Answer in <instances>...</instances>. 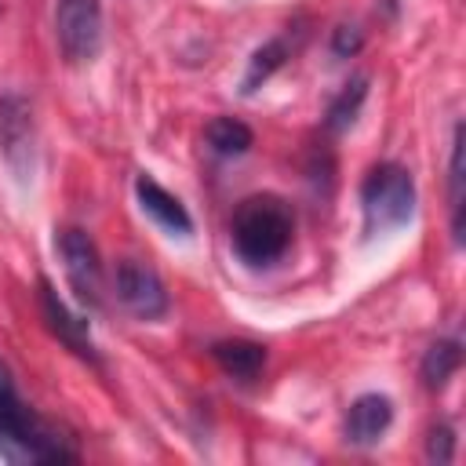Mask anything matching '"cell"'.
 <instances>
[{
    "instance_id": "e0dca14e",
    "label": "cell",
    "mask_w": 466,
    "mask_h": 466,
    "mask_svg": "<svg viewBox=\"0 0 466 466\" xmlns=\"http://www.w3.org/2000/svg\"><path fill=\"white\" fill-rule=\"evenodd\" d=\"M426 455H430V462H451V459H455V433H451L448 422H441V426L430 430Z\"/></svg>"
},
{
    "instance_id": "5b68a950",
    "label": "cell",
    "mask_w": 466,
    "mask_h": 466,
    "mask_svg": "<svg viewBox=\"0 0 466 466\" xmlns=\"http://www.w3.org/2000/svg\"><path fill=\"white\" fill-rule=\"evenodd\" d=\"M58 255H62V269L76 299L84 306H98L102 302V262H98L95 240L84 229L69 226L58 233Z\"/></svg>"
},
{
    "instance_id": "d6986e66",
    "label": "cell",
    "mask_w": 466,
    "mask_h": 466,
    "mask_svg": "<svg viewBox=\"0 0 466 466\" xmlns=\"http://www.w3.org/2000/svg\"><path fill=\"white\" fill-rule=\"evenodd\" d=\"M18 400V390H15V379H11V368L0 360V404H11Z\"/></svg>"
},
{
    "instance_id": "6da1fadb",
    "label": "cell",
    "mask_w": 466,
    "mask_h": 466,
    "mask_svg": "<svg viewBox=\"0 0 466 466\" xmlns=\"http://www.w3.org/2000/svg\"><path fill=\"white\" fill-rule=\"evenodd\" d=\"M295 233L291 204L277 193H255L244 197L229 222V240L240 262L248 266H273L288 248Z\"/></svg>"
},
{
    "instance_id": "8fae6325",
    "label": "cell",
    "mask_w": 466,
    "mask_h": 466,
    "mask_svg": "<svg viewBox=\"0 0 466 466\" xmlns=\"http://www.w3.org/2000/svg\"><path fill=\"white\" fill-rule=\"evenodd\" d=\"M211 357L218 360V368L240 382H251L262 375L266 368V346L251 342V339H222L211 346Z\"/></svg>"
},
{
    "instance_id": "9a60e30c",
    "label": "cell",
    "mask_w": 466,
    "mask_h": 466,
    "mask_svg": "<svg viewBox=\"0 0 466 466\" xmlns=\"http://www.w3.org/2000/svg\"><path fill=\"white\" fill-rule=\"evenodd\" d=\"M462 124H455V138H451V164H448V186H451V237L455 244H462V204H466V193H462Z\"/></svg>"
},
{
    "instance_id": "52a82bcc",
    "label": "cell",
    "mask_w": 466,
    "mask_h": 466,
    "mask_svg": "<svg viewBox=\"0 0 466 466\" xmlns=\"http://www.w3.org/2000/svg\"><path fill=\"white\" fill-rule=\"evenodd\" d=\"M0 153L18 178L33 171V109L22 95L0 98Z\"/></svg>"
},
{
    "instance_id": "7a4b0ae2",
    "label": "cell",
    "mask_w": 466,
    "mask_h": 466,
    "mask_svg": "<svg viewBox=\"0 0 466 466\" xmlns=\"http://www.w3.org/2000/svg\"><path fill=\"white\" fill-rule=\"evenodd\" d=\"M364 229L368 237L400 229L415 215V178L400 164H375L360 186Z\"/></svg>"
},
{
    "instance_id": "9c48e42d",
    "label": "cell",
    "mask_w": 466,
    "mask_h": 466,
    "mask_svg": "<svg viewBox=\"0 0 466 466\" xmlns=\"http://www.w3.org/2000/svg\"><path fill=\"white\" fill-rule=\"evenodd\" d=\"M135 197H138V208H142L160 229H167L171 237H186V233L193 229V218H189V211L182 208V200H178L175 193H167L157 178L138 175V178H135Z\"/></svg>"
},
{
    "instance_id": "8992f818",
    "label": "cell",
    "mask_w": 466,
    "mask_h": 466,
    "mask_svg": "<svg viewBox=\"0 0 466 466\" xmlns=\"http://www.w3.org/2000/svg\"><path fill=\"white\" fill-rule=\"evenodd\" d=\"M113 284H116V299L127 313H135L138 320H160L167 313V291H164V280L157 277V269H149L146 262H135V258H124L116 262V273H113Z\"/></svg>"
},
{
    "instance_id": "30bf717a",
    "label": "cell",
    "mask_w": 466,
    "mask_h": 466,
    "mask_svg": "<svg viewBox=\"0 0 466 466\" xmlns=\"http://www.w3.org/2000/svg\"><path fill=\"white\" fill-rule=\"evenodd\" d=\"M390 422H393V404H390V397H382V393H364V397H357V400L350 404V411H346V441L368 448V444H375V441L390 430Z\"/></svg>"
},
{
    "instance_id": "5bb4252c",
    "label": "cell",
    "mask_w": 466,
    "mask_h": 466,
    "mask_svg": "<svg viewBox=\"0 0 466 466\" xmlns=\"http://www.w3.org/2000/svg\"><path fill=\"white\" fill-rule=\"evenodd\" d=\"M368 95V76H353L339 95L335 102L328 106V131H346L353 120H357V109Z\"/></svg>"
},
{
    "instance_id": "277c9868",
    "label": "cell",
    "mask_w": 466,
    "mask_h": 466,
    "mask_svg": "<svg viewBox=\"0 0 466 466\" xmlns=\"http://www.w3.org/2000/svg\"><path fill=\"white\" fill-rule=\"evenodd\" d=\"M55 40L66 62H91L102 47V4L98 0H58Z\"/></svg>"
},
{
    "instance_id": "ba28073f",
    "label": "cell",
    "mask_w": 466,
    "mask_h": 466,
    "mask_svg": "<svg viewBox=\"0 0 466 466\" xmlns=\"http://www.w3.org/2000/svg\"><path fill=\"white\" fill-rule=\"evenodd\" d=\"M40 309H44V320H47L51 335H55L62 346H69V350H73L76 357H84V360H98L87 324H84L76 313H69V306L58 299V291H55L47 280H40Z\"/></svg>"
},
{
    "instance_id": "ac0fdd59",
    "label": "cell",
    "mask_w": 466,
    "mask_h": 466,
    "mask_svg": "<svg viewBox=\"0 0 466 466\" xmlns=\"http://www.w3.org/2000/svg\"><path fill=\"white\" fill-rule=\"evenodd\" d=\"M360 44H364V36H360V29H357V25H339V29H335V36H331V51H335L339 58L357 55V51H360Z\"/></svg>"
},
{
    "instance_id": "3957f363",
    "label": "cell",
    "mask_w": 466,
    "mask_h": 466,
    "mask_svg": "<svg viewBox=\"0 0 466 466\" xmlns=\"http://www.w3.org/2000/svg\"><path fill=\"white\" fill-rule=\"evenodd\" d=\"M0 455L7 462H73L76 451L22 400L0 404Z\"/></svg>"
},
{
    "instance_id": "4fadbf2b",
    "label": "cell",
    "mask_w": 466,
    "mask_h": 466,
    "mask_svg": "<svg viewBox=\"0 0 466 466\" xmlns=\"http://www.w3.org/2000/svg\"><path fill=\"white\" fill-rule=\"evenodd\" d=\"M204 138H208V149L211 153H218V157H240L251 146V127L240 124V120H233V116H215L204 127Z\"/></svg>"
},
{
    "instance_id": "2e32d148",
    "label": "cell",
    "mask_w": 466,
    "mask_h": 466,
    "mask_svg": "<svg viewBox=\"0 0 466 466\" xmlns=\"http://www.w3.org/2000/svg\"><path fill=\"white\" fill-rule=\"evenodd\" d=\"M284 58H288V44L284 40H266L255 55H251V62H248V73H244V91H255L262 80H269L280 66H284Z\"/></svg>"
},
{
    "instance_id": "7c38bea8",
    "label": "cell",
    "mask_w": 466,
    "mask_h": 466,
    "mask_svg": "<svg viewBox=\"0 0 466 466\" xmlns=\"http://www.w3.org/2000/svg\"><path fill=\"white\" fill-rule=\"evenodd\" d=\"M459 364H462V350H459V342L455 339H441V342H433L430 350H426V357H422V386L426 390H444L448 386V379L459 371Z\"/></svg>"
}]
</instances>
